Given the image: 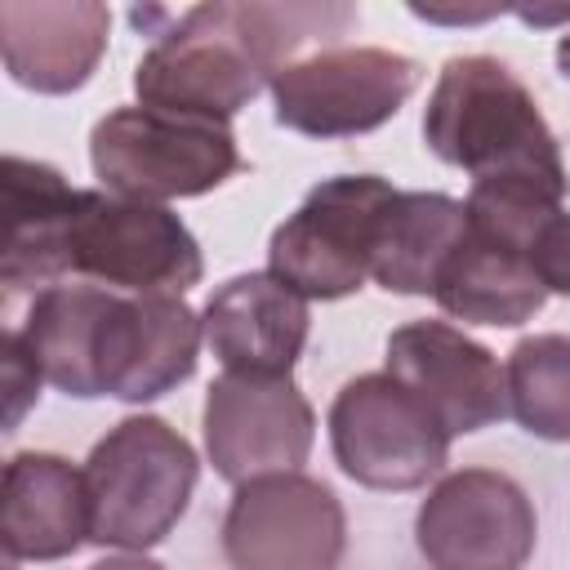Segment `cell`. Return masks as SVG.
<instances>
[{"label": "cell", "mask_w": 570, "mask_h": 570, "mask_svg": "<svg viewBox=\"0 0 570 570\" xmlns=\"http://www.w3.org/2000/svg\"><path fill=\"white\" fill-rule=\"evenodd\" d=\"M423 142L436 160L490 178H539L570 187L557 134L517 71L490 53L450 58L423 107Z\"/></svg>", "instance_id": "obj_1"}, {"label": "cell", "mask_w": 570, "mask_h": 570, "mask_svg": "<svg viewBox=\"0 0 570 570\" xmlns=\"http://www.w3.org/2000/svg\"><path fill=\"white\" fill-rule=\"evenodd\" d=\"M200 476L191 441L160 414L120 419L85 459L89 543L147 552L187 512Z\"/></svg>", "instance_id": "obj_2"}, {"label": "cell", "mask_w": 570, "mask_h": 570, "mask_svg": "<svg viewBox=\"0 0 570 570\" xmlns=\"http://www.w3.org/2000/svg\"><path fill=\"white\" fill-rule=\"evenodd\" d=\"M263 89H272V67L232 0L187 9L134 67V94L142 107L232 120Z\"/></svg>", "instance_id": "obj_3"}, {"label": "cell", "mask_w": 570, "mask_h": 570, "mask_svg": "<svg viewBox=\"0 0 570 570\" xmlns=\"http://www.w3.org/2000/svg\"><path fill=\"white\" fill-rule=\"evenodd\" d=\"M89 165L107 191L165 205L223 187L240 169V151L227 120L138 102L116 107L94 125Z\"/></svg>", "instance_id": "obj_4"}, {"label": "cell", "mask_w": 570, "mask_h": 570, "mask_svg": "<svg viewBox=\"0 0 570 570\" xmlns=\"http://www.w3.org/2000/svg\"><path fill=\"white\" fill-rule=\"evenodd\" d=\"M392 183L379 174H338L316 183L303 205L272 232L267 272L307 303H334L370 281L374 232L392 200Z\"/></svg>", "instance_id": "obj_5"}, {"label": "cell", "mask_w": 570, "mask_h": 570, "mask_svg": "<svg viewBox=\"0 0 570 570\" xmlns=\"http://www.w3.org/2000/svg\"><path fill=\"white\" fill-rule=\"evenodd\" d=\"M71 276L116 294H187L200 285L205 258L169 205L89 187L71 218Z\"/></svg>", "instance_id": "obj_6"}, {"label": "cell", "mask_w": 570, "mask_h": 570, "mask_svg": "<svg viewBox=\"0 0 570 570\" xmlns=\"http://www.w3.org/2000/svg\"><path fill=\"white\" fill-rule=\"evenodd\" d=\"M334 463L365 490H419L445 472L450 436L387 370L356 374L330 405Z\"/></svg>", "instance_id": "obj_7"}, {"label": "cell", "mask_w": 570, "mask_h": 570, "mask_svg": "<svg viewBox=\"0 0 570 570\" xmlns=\"http://www.w3.org/2000/svg\"><path fill=\"white\" fill-rule=\"evenodd\" d=\"M419 85V62L379 45H330L272 80L276 125L307 138H356L387 125Z\"/></svg>", "instance_id": "obj_8"}, {"label": "cell", "mask_w": 570, "mask_h": 570, "mask_svg": "<svg viewBox=\"0 0 570 570\" xmlns=\"http://www.w3.org/2000/svg\"><path fill=\"white\" fill-rule=\"evenodd\" d=\"M539 517L530 494L494 468L441 476L414 517L419 557L432 570H525Z\"/></svg>", "instance_id": "obj_9"}, {"label": "cell", "mask_w": 570, "mask_h": 570, "mask_svg": "<svg viewBox=\"0 0 570 570\" xmlns=\"http://www.w3.org/2000/svg\"><path fill=\"white\" fill-rule=\"evenodd\" d=\"M343 548V503L307 472H272L236 485L223 517V557L232 570H338Z\"/></svg>", "instance_id": "obj_10"}, {"label": "cell", "mask_w": 570, "mask_h": 570, "mask_svg": "<svg viewBox=\"0 0 570 570\" xmlns=\"http://www.w3.org/2000/svg\"><path fill=\"white\" fill-rule=\"evenodd\" d=\"M205 454L232 485L272 472H298L316 441V414L289 374L223 370L200 410Z\"/></svg>", "instance_id": "obj_11"}, {"label": "cell", "mask_w": 570, "mask_h": 570, "mask_svg": "<svg viewBox=\"0 0 570 570\" xmlns=\"http://www.w3.org/2000/svg\"><path fill=\"white\" fill-rule=\"evenodd\" d=\"M387 374L414 392L445 436H472L508 414L499 356L450 321H410L387 334Z\"/></svg>", "instance_id": "obj_12"}, {"label": "cell", "mask_w": 570, "mask_h": 570, "mask_svg": "<svg viewBox=\"0 0 570 570\" xmlns=\"http://www.w3.org/2000/svg\"><path fill=\"white\" fill-rule=\"evenodd\" d=\"M200 343V316L183 294H116L98 325V392L129 405L156 401L196 374Z\"/></svg>", "instance_id": "obj_13"}, {"label": "cell", "mask_w": 570, "mask_h": 570, "mask_svg": "<svg viewBox=\"0 0 570 570\" xmlns=\"http://www.w3.org/2000/svg\"><path fill=\"white\" fill-rule=\"evenodd\" d=\"M80 191L45 160H0V285L4 294L49 289L71 276V218Z\"/></svg>", "instance_id": "obj_14"}, {"label": "cell", "mask_w": 570, "mask_h": 570, "mask_svg": "<svg viewBox=\"0 0 570 570\" xmlns=\"http://www.w3.org/2000/svg\"><path fill=\"white\" fill-rule=\"evenodd\" d=\"M111 13L98 0H4L0 53L13 85L31 94H76L102 62Z\"/></svg>", "instance_id": "obj_15"}, {"label": "cell", "mask_w": 570, "mask_h": 570, "mask_svg": "<svg viewBox=\"0 0 570 570\" xmlns=\"http://www.w3.org/2000/svg\"><path fill=\"white\" fill-rule=\"evenodd\" d=\"M205 347L232 374H289L303 356L312 312L272 272H245L218 285L200 312Z\"/></svg>", "instance_id": "obj_16"}, {"label": "cell", "mask_w": 570, "mask_h": 570, "mask_svg": "<svg viewBox=\"0 0 570 570\" xmlns=\"http://www.w3.org/2000/svg\"><path fill=\"white\" fill-rule=\"evenodd\" d=\"M0 543L9 561H62L89 543L85 468L49 450H22L0 481Z\"/></svg>", "instance_id": "obj_17"}, {"label": "cell", "mask_w": 570, "mask_h": 570, "mask_svg": "<svg viewBox=\"0 0 570 570\" xmlns=\"http://www.w3.org/2000/svg\"><path fill=\"white\" fill-rule=\"evenodd\" d=\"M432 298L441 303L445 316H454L463 325L512 330L543 307L548 289L534 276V263L525 249L468 227L463 240L454 245V254L445 258Z\"/></svg>", "instance_id": "obj_18"}, {"label": "cell", "mask_w": 570, "mask_h": 570, "mask_svg": "<svg viewBox=\"0 0 570 570\" xmlns=\"http://www.w3.org/2000/svg\"><path fill=\"white\" fill-rule=\"evenodd\" d=\"M463 232V200L445 191H392L374 232L370 281L387 294H436V276Z\"/></svg>", "instance_id": "obj_19"}, {"label": "cell", "mask_w": 570, "mask_h": 570, "mask_svg": "<svg viewBox=\"0 0 570 570\" xmlns=\"http://www.w3.org/2000/svg\"><path fill=\"white\" fill-rule=\"evenodd\" d=\"M111 303L116 289L102 285H49L31 298L18 334L31 361L40 365L45 383L80 401L102 396L94 374V352H98V325Z\"/></svg>", "instance_id": "obj_20"}, {"label": "cell", "mask_w": 570, "mask_h": 570, "mask_svg": "<svg viewBox=\"0 0 570 570\" xmlns=\"http://www.w3.org/2000/svg\"><path fill=\"white\" fill-rule=\"evenodd\" d=\"M508 414L539 441H570V334H530L503 365Z\"/></svg>", "instance_id": "obj_21"}, {"label": "cell", "mask_w": 570, "mask_h": 570, "mask_svg": "<svg viewBox=\"0 0 570 570\" xmlns=\"http://www.w3.org/2000/svg\"><path fill=\"white\" fill-rule=\"evenodd\" d=\"M0 347H4V401H9L4 405V432H13L22 423V414L36 405L45 374L31 361V352H27V343H22L18 330H4V343Z\"/></svg>", "instance_id": "obj_22"}, {"label": "cell", "mask_w": 570, "mask_h": 570, "mask_svg": "<svg viewBox=\"0 0 570 570\" xmlns=\"http://www.w3.org/2000/svg\"><path fill=\"white\" fill-rule=\"evenodd\" d=\"M530 263H534V276L543 281L548 294H570V214L566 209L539 232Z\"/></svg>", "instance_id": "obj_23"}, {"label": "cell", "mask_w": 570, "mask_h": 570, "mask_svg": "<svg viewBox=\"0 0 570 570\" xmlns=\"http://www.w3.org/2000/svg\"><path fill=\"white\" fill-rule=\"evenodd\" d=\"M89 570H165V566L151 561V557H142V552H120V557H102V561H94Z\"/></svg>", "instance_id": "obj_24"}, {"label": "cell", "mask_w": 570, "mask_h": 570, "mask_svg": "<svg viewBox=\"0 0 570 570\" xmlns=\"http://www.w3.org/2000/svg\"><path fill=\"white\" fill-rule=\"evenodd\" d=\"M557 67H561V76L570 80V31L557 40Z\"/></svg>", "instance_id": "obj_25"}]
</instances>
